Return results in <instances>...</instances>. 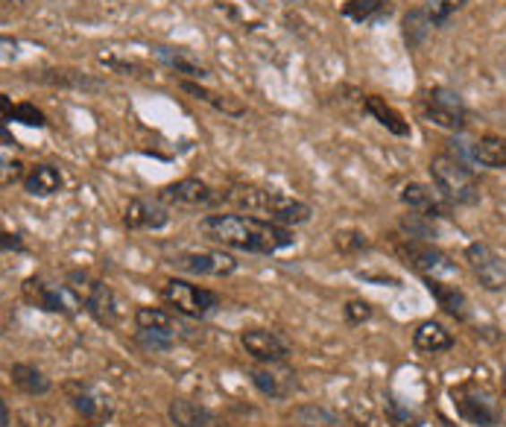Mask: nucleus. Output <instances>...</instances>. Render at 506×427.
<instances>
[{"instance_id": "nucleus-1", "label": "nucleus", "mask_w": 506, "mask_h": 427, "mask_svg": "<svg viewBox=\"0 0 506 427\" xmlns=\"http://www.w3.org/2000/svg\"><path fill=\"white\" fill-rule=\"evenodd\" d=\"M200 231L205 240L252 255H272L296 246L293 229L252 217V214H208L200 220Z\"/></svg>"}, {"instance_id": "nucleus-2", "label": "nucleus", "mask_w": 506, "mask_h": 427, "mask_svg": "<svg viewBox=\"0 0 506 427\" xmlns=\"http://www.w3.org/2000/svg\"><path fill=\"white\" fill-rule=\"evenodd\" d=\"M223 202H232V205L252 214V217L279 222V226H287V229L290 226H304V222L313 217V211L307 202L293 199L287 194H279V190L252 187V185L228 187L223 194Z\"/></svg>"}, {"instance_id": "nucleus-3", "label": "nucleus", "mask_w": 506, "mask_h": 427, "mask_svg": "<svg viewBox=\"0 0 506 427\" xmlns=\"http://www.w3.org/2000/svg\"><path fill=\"white\" fill-rule=\"evenodd\" d=\"M427 173H431V182L450 205H477L483 196L475 170H471L459 155H450V152L433 155Z\"/></svg>"}, {"instance_id": "nucleus-4", "label": "nucleus", "mask_w": 506, "mask_h": 427, "mask_svg": "<svg viewBox=\"0 0 506 427\" xmlns=\"http://www.w3.org/2000/svg\"><path fill=\"white\" fill-rule=\"evenodd\" d=\"M64 284L71 287V293L80 299L82 310L94 322L106 325V328H117L120 319H124V305H120L117 293L106 281L94 278L91 273H82V269H71L64 275Z\"/></svg>"}, {"instance_id": "nucleus-5", "label": "nucleus", "mask_w": 506, "mask_h": 427, "mask_svg": "<svg viewBox=\"0 0 506 427\" xmlns=\"http://www.w3.org/2000/svg\"><path fill=\"white\" fill-rule=\"evenodd\" d=\"M450 404H454L457 415L471 427H498L503 422V410L498 398L492 396L486 387L477 380H463L450 389Z\"/></svg>"}, {"instance_id": "nucleus-6", "label": "nucleus", "mask_w": 506, "mask_h": 427, "mask_svg": "<svg viewBox=\"0 0 506 427\" xmlns=\"http://www.w3.org/2000/svg\"><path fill=\"white\" fill-rule=\"evenodd\" d=\"M161 299H164V305L184 319H208L214 310H219V296L214 290L191 284V281H184V278L164 281Z\"/></svg>"}, {"instance_id": "nucleus-7", "label": "nucleus", "mask_w": 506, "mask_h": 427, "mask_svg": "<svg viewBox=\"0 0 506 427\" xmlns=\"http://www.w3.org/2000/svg\"><path fill=\"white\" fill-rule=\"evenodd\" d=\"M422 115L425 120H431L433 126L445 132H463L468 123V109L463 103V97L445 85L427 88L422 97Z\"/></svg>"}, {"instance_id": "nucleus-8", "label": "nucleus", "mask_w": 506, "mask_h": 427, "mask_svg": "<svg viewBox=\"0 0 506 427\" xmlns=\"http://www.w3.org/2000/svg\"><path fill=\"white\" fill-rule=\"evenodd\" d=\"M21 296L27 305L47 310V313H62V317H76L80 313V299L71 293L68 284H53V281L41 275H30L21 284Z\"/></svg>"}, {"instance_id": "nucleus-9", "label": "nucleus", "mask_w": 506, "mask_h": 427, "mask_svg": "<svg viewBox=\"0 0 506 427\" xmlns=\"http://www.w3.org/2000/svg\"><path fill=\"white\" fill-rule=\"evenodd\" d=\"M395 252H399V257H401L407 266H413L416 273H422L425 278L457 275V264L450 261V257L442 249H436L433 243H422V240L404 238V240L395 243Z\"/></svg>"}, {"instance_id": "nucleus-10", "label": "nucleus", "mask_w": 506, "mask_h": 427, "mask_svg": "<svg viewBox=\"0 0 506 427\" xmlns=\"http://www.w3.org/2000/svg\"><path fill=\"white\" fill-rule=\"evenodd\" d=\"M167 264L179 273L188 275H202V278H226L237 273V261L228 252L217 249H191V252H176L167 257Z\"/></svg>"}, {"instance_id": "nucleus-11", "label": "nucleus", "mask_w": 506, "mask_h": 427, "mask_svg": "<svg viewBox=\"0 0 506 427\" xmlns=\"http://www.w3.org/2000/svg\"><path fill=\"white\" fill-rule=\"evenodd\" d=\"M240 345L249 357H255L263 366H281L287 363V357L293 354V345L287 336H281L279 331L270 328H246L240 334Z\"/></svg>"}, {"instance_id": "nucleus-12", "label": "nucleus", "mask_w": 506, "mask_h": 427, "mask_svg": "<svg viewBox=\"0 0 506 427\" xmlns=\"http://www.w3.org/2000/svg\"><path fill=\"white\" fill-rule=\"evenodd\" d=\"M466 261H468L471 273H475V278L480 281L483 290H492V293L506 290V264L489 243H480V240L468 243L466 246Z\"/></svg>"}, {"instance_id": "nucleus-13", "label": "nucleus", "mask_w": 506, "mask_h": 427, "mask_svg": "<svg viewBox=\"0 0 506 427\" xmlns=\"http://www.w3.org/2000/svg\"><path fill=\"white\" fill-rule=\"evenodd\" d=\"M161 202H170V205H184V208H211L217 202H223V194L202 182V179H179V182H170L159 190Z\"/></svg>"}, {"instance_id": "nucleus-14", "label": "nucleus", "mask_w": 506, "mask_h": 427, "mask_svg": "<svg viewBox=\"0 0 506 427\" xmlns=\"http://www.w3.org/2000/svg\"><path fill=\"white\" fill-rule=\"evenodd\" d=\"M170 222V208L156 196H135L129 199L124 211V226L129 231H161Z\"/></svg>"}, {"instance_id": "nucleus-15", "label": "nucleus", "mask_w": 506, "mask_h": 427, "mask_svg": "<svg viewBox=\"0 0 506 427\" xmlns=\"http://www.w3.org/2000/svg\"><path fill=\"white\" fill-rule=\"evenodd\" d=\"M401 202L410 211L425 214V217H433V220L448 217L450 211V202L439 194L436 185H422V182H407L401 187Z\"/></svg>"}, {"instance_id": "nucleus-16", "label": "nucleus", "mask_w": 506, "mask_h": 427, "mask_svg": "<svg viewBox=\"0 0 506 427\" xmlns=\"http://www.w3.org/2000/svg\"><path fill=\"white\" fill-rule=\"evenodd\" d=\"M68 398H71V407L76 413H82V419L94 422V424H103L115 415L112 401L88 384H68Z\"/></svg>"}, {"instance_id": "nucleus-17", "label": "nucleus", "mask_w": 506, "mask_h": 427, "mask_svg": "<svg viewBox=\"0 0 506 427\" xmlns=\"http://www.w3.org/2000/svg\"><path fill=\"white\" fill-rule=\"evenodd\" d=\"M152 56L167 67V71L173 74H179L184 76V80H191V83H205L208 76V67L200 62V59H193L191 50H184V48H170V44H159V48H152Z\"/></svg>"}, {"instance_id": "nucleus-18", "label": "nucleus", "mask_w": 506, "mask_h": 427, "mask_svg": "<svg viewBox=\"0 0 506 427\" xmlns=\"http://www.w3.org/2000/svg\"><path fill=\"white\" fill-rule=\"evenodd\" d=\"M249 380H252V387L261 392V396L275 398V401L290 398L296 392V387H299V384H296L293 372H281V369H275V366H255L249 372Z\"/></svg>"}, {"instance_id": "nucleus-19", "label": "nucleus", "mask_w": 506, "mask_h": 427, "mask_svg": "<svg viewBox=\"0 0 506 427\" xmlns=\"http://www.w3.org/2000/svg\"><path fill=\"white\" fill-rule=\"evenodd\" d=\"M363 115H369L372 120H378L383 129L395 138H410L413 129H410V120H404V115L395 106H390L387 100L378 97V94H366L363 97Z\"/></svg>"}, {"instance_id": "nucleus-20", "label": "nucleus", "mask_w": 506, "mask_h": 427, "mask_svg": "<svg viewBox=\"0 0 506 427\" xmlns=\"http://www.w3.org/2000/svg\"><path fill=\"white\" fill-rule=\"evenodd\" d=\"M413 348L425 357L442 354V352H448V348H454V334H450L442 322L425 319V322L416 325V331H413Z\"/></svg>"}, {"instance_id": "nucleus-21", "label": "nucleus", "mask_w": 506, "mask_h": 427, "mask_svg": "<svg viewBox=\"0 0 506 427\" xmlns=\"http://www.w3.org/2000/svg\"><path fill=\"white\" fill-rule=\"evenodd\" d=\"M62 187H64V176H62V170L56 164H32V167H27L24 190L30 196L47 199V196H56Z\"/></svg>"}, {"instance_id": "nucleus-22", "label": "nucleus", "mask_w": 506, "mask_h": 427, "mask_svg": "<svg viewBox=\"0 0 506 427\" xmlns=\"http://www.w3.org/2000/svg\"><path fill=\"white\" fill-rule=\"evenodd\" d=\"M135 328L138 331L170 336V340H176V343H179V336L184 331L182 325H179V319H176L173 313L164 310V308H138L135 310Z\"/></svg>"}, {"instance_id": "nucleus-23", "label": "nucleus", "mask_w": 506, "mask_h": 427, "mask_svg": "<svg viewBox=\"0 0 506 427\" xmlns=\"http://www.w3.org/2000/svg\"><path fill=\"white\" fill-rule=\"evenodd\" d=\"M425 284L431 290V296L436 299V305L442 308L448 317L468 319V296L457 284H445L442 278H427Z\"/></svg>"}, {"instance_id": "nucleus-24", "label": "nucleus", "mask_w": 506, "mask_h": 427, "mask_svg": "<svg viewBox=\"0 0 506 427\" xmlns=\"http://www.w3.org/2000/svg\"><path fill=\"white\" fill-rule=\"evenodd\" d=\"M30 80H36L41 85H59V88H76V92H100L103 83L94 80V76L71 71V67H50V71H39L32 74Z\"/></svg>"}, {"instance_id": "nucleus-25", "label": "nucleus", "mask_w": 506, "mask_h": 427, "mask_svg": "<svg viewBox=\"0 0 506 427\" xmlns=\"http://www.w3.org/2000/svg\"><path fill=\"white\" fill-rule=\"evenodd\" d=\"M167 419L173 427H211L214 413L191 398H173L167 404Z\"/></svg>"}, {"instance_id": "nucleus-26", "label": "nucleus", "mask_w": 506, "mask_h": 427, "mask_svg": "<svg viewBox=\"0 0 506 427\" xmlns=\"http://www.w3.org/2000/svg\"><path fill=\"white\" fill-rule=\"evenodd\" d=\"M471 161L489 170H506V138L503 135H483L471 144Z\"/></svg>"}, {"instance_id": "nucleus-27", "label": "nucleus", "mask_w": 506, "mask_h": 427, "mask_svg": "<svg viewBox=\"0 0 506 427\" xmlns=\"http://www.w3.org/2000/svg\"><path fill=\"white\" fill-rule=\"evenodd\" d=\"M179 88H182L184 94H191L193 100H200V103L211 106V109H217V111H223V115H232V118H244V115H246V109L240 106L237 100L226 97V94H217V92H211V88H208L205 83H191V80H182V83H179Z\"/></svg>"}, {"instance_id": "nucleus-28", "label": "nucleus", "mask_w": 506, "mask_h": 427, "mask_svg": "<svg viewBox=\"0 0 506 427\" xmlns=\"http://www.w3.org/2000/svg\"><path fill=\"white\" fill-rule=\"evenodd\" d=\"M431 32H433V21L425 6H416L401 18V39L410 50H419L422 44H427Z\"/></svg>"}, {"instance_id": "nucleus-29", "label": "nucleus", "mask_w": 506, "mask_h": 427, "mask_svg": "<svg viewBox=\"0 0 506 427\" xmlns=\"http://www.w3.org/2000/svg\"><path fill=\"white\" fill-rule=\"evenodd\" d=\"M290 422L296 427H346L343 415L325 404H299V407H293Z\"/></svg>"}, {"instance_id": "nucleus-30", "label": "nucleus", "mask_w": 506, "mask_h": 427, "mask_svg": "<svg viewBox=\"0 0 506 427\" xmlns=\"http://www.w3.org/2000/svg\"><path fill=\"white\" fill-rule=\"evenodd\" d=\"M9 378H13V384L21 392H27V396H47L50 387H53L50 378L32 363H13V369H9Z\"/></svg>"}, {"instance_id": "nucleus-31", "label": "nucleus", "mask_w": 506, "mask_h": 427, "mask_svg": "<svg viewBox=\"0 0 506 427\" xmlns=\"http://www.w3.org/2000/svg\"><path fill=\"white\" fill-rule=\"evenodd\" d=\"M0 106H4V123L9 120H18L24 123V126H32V129H44L47 126V115L36 106V103H9V94H0Z\"/></svg>"}, {"instance_id": "nucleus-32", "label": "nucleus", "mask_w": 506, "mask_h": 427, "mask_svg": "<svg viewBox=\"0 0 506 427\" xmlns=\"http://www.w3.org/2000/svg\"><path fill=\"white\" fill-rule=\"evenodd\" d=\"M390 0H346L343 4V18L355 21V24H372V21H378L383 13L390 15Z\"/></svg>"}, {"instance_id": "nucleus-33", "label": "nucleus", "mask_w": 506, "mask_h": 427, "mask_svg": "<svg viewBox=\"0 0 506 427\" xmlns=\"http://www.w3.org/2000/svg\"><path fill=\"white\" fill-rule=\"evenodd\" d=\"M399 229L404 238H410V240H422V243H433L439 238V229H436V222L433 217H425V214H404V217L399 220Z\"/></svg>"}, {"instance_id": "nucleus-34", "label": "nucleus", "mask_w": 506, "mask_h": 427, "mask_svg": "<svg viewBox=\"0 0 506 427\" xmlns=\"http://www.w3.org/2000/svg\"><path fill=\"white\" fill-rule=\"evenodd\" d=\"M466 4L468 0H427L425 9H427V15H431L433 27H448L450 18H454L459 9H466Z\"/></svg>"}, {"instance_id": "nucleus-35", "label": "nucleus", "mask_w": 506, "mask_h": 427, "mask_svg": "<svg viewBox=\"0 0 506 427\" xmlns=\"http://www.w3.org/2000/svg\"><path fill=\"white\" fill-rule=\"evenodd\" d=\"M334 246H337V252H343V255H357L363 249H369V238L360 229H343L334 234Z\"/></svg>"}, {"instance_id": "nucleus-36", "label": "nucleus", "mask_w": 506, "mask_h": 427, "mask_svg": "<svg viewBox=\"0 0 506 427\" xmlns=\"http://www.w3.org/2000/svg\"><path fill=\"white\" fill-rule=\"evenodd\" d=\"M135 343L144 348V352H170L176 345V340L161 334H150V331H135Z\"/></svg>"}, {"instance_id": "nucleus-37", "label": "nucleus", "mask_w": 506, "mask_h": 427, "mask_svg": "<svg viewBox=\"0 0 506 427\" xmlns=\"http://www.w3.org/2000/svg\"><path fill=\"white\" fill-rule=\"evenodd\" d=\"M343 317L348 325H363L372 319V305L369 301H360V299H351L348 305L343 308Z\"/></svg>"}, {"instance_id": "nucleus-38", "label": "nucleus", "mask_w": 506, "mask_h": 427, "mask_svg": "<svg viewBox=\"0 0 506 427\" xmlns=\"http://www.w3.org/2000/svg\"><path fill=\"white\" fill-rule=\"evenodd\" d=\"M0 246H4V252H27V243L21 240V234H13V231H4L0 234Z\"/></svg>"}, {"instance_id": "nucleus-39", "label": "nucleus", "mask_w": 506, "mask_h": 427, "mask_svg": "<svg viewBox=\"0 0 506 427\" xmlns=\"http://www.w3.org/2000/svg\"><path fill=\"white\" fill-rule=\"evenodd\" d=\"M21 167H24V164H21L18 159H13V161H4V185H13V182H18V179H21Z\"/></svg>"}, {"instance_id": "nucleus-40", "label": "nucleus", "mask_w": 506, "mask_h": 427, "mask_svg": "<svg viewBox=\"0 0 506 427\" xmlns=\"http://www.w3.org/2000/svg\"><path fill=\"white\" fill-rule=\"evenodd\" d=\"M0 427H13V415H9V401H0Z\"/></svg>"}, {"instance_id": "nucleus-41", "label": "nucleus", "mask_w": 506, "mask_h": 427, "mask_svg": "<svg viewBox=\"0 0 506 427\" xmlns=\"http://www.w3.org/2000/svg\"><path fill=\"white\" fill-rule=\"evenodd\" d=\"M6 4H15V6H24V4H30V0H6Z\"/></svg>"}, {"instance_id": "nucleus-42", "label": "nucleus", "mask_w": 506, "mask_h": 427, "mask_svg": "<svg viewBox=\"0 0 506 427\" xmlns=\"http://www.w3.org/2000/svg\"><path fill=\"white\" fill-rule=\"evenodd\" d=\"M503 396H506V366H503Z\"/></svg>"}]
</instances>
